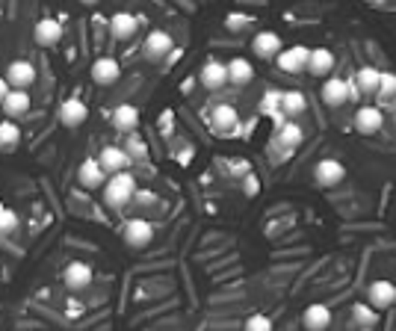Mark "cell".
Segmentation results:
<instances>
[{
  "label": "cell",
  "mask_w": 396,
  "mask_h": 331,
  "mask_svg": "<svg viewBox=\"0 0 396 331\" xmlns=\"http://www.w3.org/2000/svg\"><path fill=\"white\" fill-rule=\"evenodd\" d=\"M367 296L373 308H390L396 302V284H390V281H373L367 287Z\"/></svg>",
  "instance_id": "obj_19"
},
{
  "label": "cell",
  "mask_w": 396,
  "mask_h": 331,
  "mask_svg": "<svg viewBox=\"0 0 396 331\" xmlns=\"http://www.w3.org/2000/svg\"><path fill=\"white\" fill-rule=\"evenodd\" d=\"M80 4H86V6H95V4H101V0H80Z\"/></svg>",
  "instance_id": "obj_39"
},
{
  "label": "cell",
  "mask_w": 396,
  "mask_h": 331,
  "mask_svg": "<svg viewBox=\"0 0 396 331\" xmlns=\"http://www.w3.org/2000/svg\"><path fill=\"white\" fill-rule=\"evenodd\" d=\"M281 101H284V92H275V89H269L267 95H263L260 110H263V112H278V107H281Z\"/></svg>",
  "instance_id": "obj_32"
},
{
  "label": "cell",
  "mask_w": 396,
  "mask_h": 331,
  "mask_svg": "<svg viewBox=\"0 0 396 331\" xmlns=\"http://www.w3.org/2000/svg\"><path fill=\"white\" fill-rule=\"evenodd\" d=\"M77 180H80V187H86V190H101L107 184V172L98 160H86L77 169Z\"/></svg>",
  "instance_id": "obj_11"
},
{
  "label": "cell",
  "mask_w": 396,
  "mask_h": 331,
  "mask_svg": "<svg viewBox=\"0 0 396 331\" xmlns=\"http://www.w3.org/2000/svg\"><path fill=\"white\" fill-rule=\"evenodd\" d=\"M124 243H127V248H148L151 245V240H154V228L148 225L145 219H130L127 225H124Z\"/></svg>",
  "instance_id": "obj_4"
},
{
  "label": "cell",
  "mask_w": 396,
  "mask_h": 331,
  "mask_svg": "<svg viewBox=\"0 0 396 331\" xmlns=\"http://www.w3.org/2000/svg\"><path fill=\"white\" fill-rule=\"evenodd\" d=\"M305 134H302V124H296V122H287L275 130V142L278 145H284V148H296V145H302Z\"/></svg>",
  "instance_id": "obj_26"
},
{
  "label": "cell",
  "mask_w": 396,
  "mask_h": 331,
  "mask_svg": "<svg viewBox=\"0 0 396 331\" xmlns=\"http://www.w3.org/2000/svg\"><path fill=\"white\" fill-rule=\"evenodd\" d=\"M6 80L12 89H27L36 83V69H33V62H27V59H15L6 69Z\"/></svg>",
  "instance_id": "obj_7"
},
{
  "label": "cell",
  "mask_w": 396,
  "mask_h": 331,
  "mask_svg": "<svg viewBox=\"0 0 396 331\" xmlns=\"http://www.w3.org/2000/svg\"><path fill=\"white\" fill-rule=\"evenodd\" d=\"M334 62L337 57L332 51H325V47H310V59H308V71L313 77H325L334 71Z\"/></svg>",
  "instance_id": "obj_16"
},
{
  "label": "cell",
  "mask_w": 396,
  "mask_h": 331,
  "mask_svg": "<svg viewBox=\"0 0 396 331\" xmlns=\"http://www.w3.org/2000/svg\"><path fill=\"white\" fill-rule=\"evenodd\" d=\"M382 124H385V112L378 107H361L355 112V130H358V134L373 137V134L382 130Z\"/></svg>",
  "instance_id": "obj_6"
},
{
  "label": "cell",
  "mask_w": 396,
  "mask_h": 331,
  "mask_svg": "<svg viewBox=\"0 0 396 331\" xmlns=\"http://www.w3.org/2000/svg\"><path fill=\"white\" fill-rule=\"evenodd\" d=\"M355 83H358V89L364 92V95H378V83H382V71L373 69V65H364V69H358Z\"/></svg>",
  "instance_id": "obj_25"
},
{
  "label": "cell",
  "mask_w": 396,
  "mask_h": 331,
  "mask_svg": "<svg viewBox=\"0 0 396 331\" xmlns=\"http://www.w3.org/2000/svg\"><path fill=\"white\" fill-rule=\"evenodd\" d=\"M172 47H175V42H172V36L166 30H151L148 33V39H145V57L148 59H163Z\"/></svg>",
  "instance_id": "obj_13"
},
{
  "label": "cell",
  "mask_w": 396,
  "mask_h": 331,
  "mask_svg": "<svg viewBox=\"0 0 396 331\" xmlns=\"http://www.w3.org/2000/svg\"><path fill=\"white\" fill-rule=\"evenodd\" d=\"M65 287H71V290H83L92 284V269L86 267V263H69L65 267Z\"/></svg>",
  "instance_id": "obj_22"
},
{
  "label": "cell",
  "mask_w": 396,
  "mask_h": 331,
  "mask_svg": "<svg viewBox=\"0 0 396 331\" xmlns=\"http://www.w3.org/2000/svg\"><path fill=\"white\" fill-rule=\"evenodd\" d=\"M15 228H18V216H15L12 210H6V207H0V237H6V234H12Z\"/></svg>",
  "instance_id": "obj_31"
},
{
  "label": "cell",
  "mask_w": 396,
  "mask_h": 331,
  "mask_svg": "<svg viewBox=\"0 0 396 331\" xmlns=\"http://www.w3.org/2000/svg\"><path fill=\"white\" fill-rule=\"evenodd\" d=\"M21 139V130L15 122H0V145L4 148H12V145H18Z\"/></svg>",
  "instance_id": "obj_30"
},
{
  "label": "cell",
  "mask_w": 396,
  "mask_h": 331,
  "mask_svg": "<svg viewBox=\"0 0 396 331\" xmlns=\"http://www.w3.org/2000/svg\"><path fill=\"white\" fill-rule=\"evenodd\" d=\"M136 30H139V21H136V15H130V12H115L110 18V33H112V39H119V42H127L130 36H136Z\"/></svg>",
  "instance_id": "obj_14"
},
{
  "label": "cell",
  "mask_w": 396,
  "mask_h": 331,
  "mask_svg": "<svg viewBox=\"0 0 396 331\" xmlns=\"http://www.w3.org/2000/svg\"><path fill=\"white\" fill-rule=\"evenodd\" d=\"M4 107V112L9 115V119H21V115L30 110V95H27V89H12L9 95H6V101L0 104Z\"/></svg>",
  "instance_id": "obj_24"
},
{
  "label": "cell",
  "mask_w": 396,
  "mask_h": 331,
  "mask_svg": "<svg viewBox=\"0 0 396 331\" xmlns=\"http://www.w3.org/2000/svg\"><path fill=\"white\" fill-rule=\"evenodd\" d=\"M202 83H204V86H207L210 92L222 89L225 83H228V62L207 59V62H204V69H202Z\"/></svg>",
  "instance_id": "obj_15"
},
{
  "label": "cell",
  "mask_w": 396,
  "mask_h": 331,
  "mask_svg": "<svg viewBox=\"0 0 396 331\" xmlns=\"http://www.w3.org/2000/svg\"><path fill=\"white\" fill-rule=\"evenodd\" d=\"M210 122H213V127H216L219 134H234V130L240 127V115L231 104H219L216 110L210 112Z\"/></svg>",
  "instance_id": "obj_17"
},
{
  "label": "cell",
  "mask_w": 396,
  "mask_h": 331,
  "mask_svg": "<svg viewBox=\"0 0 396 331\" xmlns=\"http://www.w3.org/2000/svg\"><path fill=\"white\" fill-rule=\"evenodd\" d=\"M308 110V98L302 95V92H284V101H281V112H287L290 115V119H293V115H302Z\"/></svg>",
  "instance_id": "obj_27"
},
{
  "label": "cell",
  "mask_w": 396,
  "mask_h": 331,
  "mask_svg": "<svg viewBox=\"0 0 396 331\" xmlns=\"http://www.w3.org/2000/svg\"><path fill=\"white\" fill-rule=\"evenodd\" d=\"M252 51H255L257 59H272V57L281 54V36L272 33V30H260L252 39Z\"/></svg>",
  "instance_id": "obj_5"
},
{
  "label": "cell",
  "mask_w": 396,
  "mask_h": 331,
  "mask_svg": "<svg viewBox=\"0 0 396 331\" xmlns=\"http://www.w3.org/2000/svg\"><path fill=\"white\" fill-rule=\"evenodd\" d=\"M257 187H260V184H257V178H255V175H245V195H255Z\"/></svg>",
  "instance_id": "obj_35"
},
{
  "label": "cell",
  "mask_w": 396,
  "mask_h": 331,
  "mask_svg": "<svg viewBox=\"0 0 396 331\" xmlns=\"http://www.w3.org/2000/svg\"><path fill=\"white\" fill-rule=\"evenodd\" d=\"M124 151L130 154V160H148V145H145L142 137H136V130H134V134H127Z\"/></svg>",
  "instance_id": "obj_28"
},
{
  "label": "cell",
  "mask_w": 396,
  "mask_h": 331,
  "mask_svg": "<svg viewBox=\"0 0 396 331\" xmlns=\"http://www.w3.org/2000/svg\"><path fill=\"white\" fill-rule=\"evenodd\" d=\"M313 178H317L320 187H337L340 180L346 178V169H343V163H337V160H320L317 169H313Z\"/></svg>",
  "instance_id": "obj_12"
},
{
  "label": "cell",
  "mask_w": 396,
  "mask_h": 331,
  "mask_svg": "<svg viewBox=\"0 0 396 331\" xmlns=\"http://www.w3.org/2000/svg\"><path fill=\"white\" fill-rule=\"evenodd\" d=\"M352 317H355V323H358L361 328H373V325L378 323V313H375L370 305H355V308H352Z\"/></svg>",
  "instance_id": "obj_29"
},
{
  "label": "cell",
  "mask_w": 396,
  "mask_h": 331,
  "mask_svg": "<svg viewBox=\"0 0 396 331\" xmlns=\"http://www.w3.org/2000/svg\"><path fill=\"white\" fill-rule=\"evenodd\" d=\"M378 95H382V98H393V95H396V74L382 71V83H378Z\"/></svg>",
  "instance_id": "obj_34"
},
{
  "label": "cell",
  "mask_w": 396,
  "mask_h": 331,
  "mask_svg": "<svg viewBox=\"0 0 396 331\" xmlns=\"http://www.w3.org/2000/svg\"><path fill=\"white\" fill-rule=\"evenodd\" d=\"M231 175H249V163H245V160H237L234 169H231Z\"/></svg>",
  "instance_id": "obj_36"
},
{
  "label": "cell",
  "mask_w": 396,
  "mask_h": 331,
  "mask_svg": "<svg viewBox=\"0 0 396 331\" xmlns=\"http://www.w3.org/2000/svg\"><path fill=\"white\" fill-rule=\"evenodd\" d=\"M320 95H322V104H325V107L337 110V107H343V104L352 98V86H349V83H346L343 77H325Z\"/></svg>",
  "instance_id": "obj_2"
},
{
  "label": "cell",
  "mask_w": 396,
  "mask_h": 331,
  "mask_svg": "<svg viewBox=\"0 0 396 331\" xmlns=\"http://www.w3.org/2000/svg\"><path fill=\"white\" fill-rule=\"evenodd\" d=\"M12 92V86H9V80L6 77H0V104H4L6 101V95Z\"/></svg>",
  "instance_id": "obj_37"
},
{
  "label": "cell",
  "mask_w": 396,
  "mask_h": 331,
  "mask_svg": "<svg viewBox=\"0 0 396 331\" xmlns=\"http://www.w3.org/2000/svg\"><path fill=\"white\" fill-rule=\"evenodd\" d=\"M86 115H89V107L83 104V98H65L59 107V122L65 127H80L86 122Z\"/></svg>",
  "instance_id": "obj_9"
},
{
  "label": "cell",
  "mask_w": 396,
  "mask_h": 331,
  "mask_svg": "<svg viewBox=\"0 0 396 331\" xmlns=\"http://www.w3.org/2000/svg\"><path fill=\"white\" fill-rule=\"evenodd\" d=\"M33 36H36V42H39L42 47H51V45H57V42L62 39V27H59V21H54V18H42V21L36 24V30H33Z\"/></svg>",
  "instance_id": "obj_23"
},
{
  "label": "cell",
  "mask_w": 396,
  "mask_h": 331,
  "mask_svg": "<svg viewBox=\"0 0 396 331\" xmlns=\"http://www.w3.org/2000/svg\"><path fill=\"white\" fill-rule=\"evenodd\" d=\"M119 74H122V65L112 57H101V59L92 62V80L98 83V86H112V83L119 80Z\"/></svg>",
  "instance_id": "obj_10"
},
{
  "label": "cell",
  "mask_w": 396,
  "mask_h": 331,
  "mask_svg": "<svg viewBox=\"0 0 396 331\" xmlns=\"http://www.w3.org/2000/svg\"><path fill=\"white\" fill-rule=\"evenodd\" d=\"M136 198V180L127 169L119 175H110V180L104 184V204L112 210H122L127 202Z\"/></svg>",
  "instance_id": "obj_1"
},
{
  "label": "cell",
  "mask_w": 396,
  "mask_h": 331,
  "mask_svg": "<svg viewBox=\"0 0 396 331\" xmlns=\"http://www.w3.org/2000/svg\"><path fill=\"white\" fill-rule=\"evenodd\" d=\"M302 323H305L308 331H325L328 325H332V310H328L325 305H310L302 313Z\"/></svg>",
  "instance_id": "obj_21"
},
{
  "label": "cell",
  "mask_w": 396,
  "mask_h": 331,
  "mask_svg": "<svg viewBox=\"0 0 396 331\" xmlns=\"http://www.w3.org/2000/svg\"><path fill=\"white\" fill-rule=\"evenodd\" d=\"M245 331H272V320L263 317V313H255V317L245 320Z\"/></svg>",
  "instance_id": "obj_33"
},
{
  "label": "cell",
  "mask_w": 396,
  "mask_h": 331,
  "mask_svg": "<svg viewBox=\"0 0 396 331\" xmlns=\"http://www.w3.org/2000/svg\"><path fill=\"white\" fill-rule=\"evenodd\" d=\"M252 77H255V69H252V62L245 57H234L228 62V83L245 86V83H252Z\"/></svg>",
  "instance_id": "obj_20"
},
{
  "label": "cell",
  "mask_w": 396,
  "mask_h": 331,
  "mask_svg": "<svg viewBox=\"0 0 396 331\" xmlns=\"http://www.w3.org/2000/svg\"><path fill=\"white\" fill-rule=\"evenodd\" d=\"M364 4H370V6H382L385 0H364Z\"/></svg>",
  "instance_id": "obj_38"
},
{
  "label": "cell",
  "mask_w": 396,
  "mask_h": 331,
  "mask_svg": "<svg viewBox=\"0 0 396 331\" xmlns=\"http://www.w3.org/2000/svg\"><path fill=\"white\" fill-rule=\"evenodd\" d=\"M308 59H310V47L296 45V47H287V51L278 54V69L287 74H302L308 69Z\"/></svg>",
  "instance_id": "obj_3"
},
{
  "label": "cell",
  "mask_w": 396,
  "mask_h": 331,
  "mask_svg": "<svg viewBox=\"0 0 396 331\" xmlns=\"http://www.w3.org/2000/svg\"><path fill=\"white\" fill-rule=\"evenodd\" d=\"M139 124V110L134 104H119L112 110V127L122 130V134H134Z\"/></svg>",
  "instance_id": "obj_18"
},
{
  "label": "cell",
  "mask_w": 396,
  "mask_h": 331,
  "mask_svg": "<svg viewBox=\"0 0 396 331\" xmlns=\"http://www.w3.org/2000/svg\"><path fill=\"white\" fill-rule=\"evenodd\" d=\"M98 163L104 166L107 175H119L130 166V154L124 151V145H107L101 151V157H98Z\"/></svg>",
  "instance_id": "obj_8"
}]
</instances>
